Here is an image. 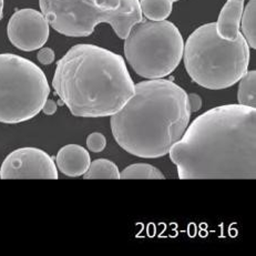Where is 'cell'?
<instances>
[{"mask_svg": "<svg viewBox=\"0 0 256 256\" xmlns=\"http://www.w3.org/2000/svg\"><path fill=\"white\" fill-rule=\"evenodd\" d=\"M52 86L71 114L111 116L134 94V84L120 54L80 44L68 50L54 71Z\"/></svg>", "mask_w": 256, "mask_h": 256, "instance_id": "3", "label": "cell"}, {"mask_svg": "<svg viewBox=\"0 0 256 256\" xmlns=\"http://www.w3.org/2000/svg\"><path fill=\"white\" fill-rule=\"evenodd\" d=\"M188 94L166 79H149L134 86V94L111 116V131L126 152L143 158L168 154L181 139L191 118Z\"/></svg>", "mask_w": 256, "mask_h": 256, "instance_id": "2", "label": "cell"}, {"mask_svg": "<svg viewBox=\"0 0 256 256\" xmlns=\"http://www.w3.org/2000/svg\"><path fill=\"white\" fill-rule=\"evenodd\" d=\"M244 9V2L240 0H228L220 12L218 22H215L216 32L222 39H236L240 34V26Z\"/></svg>", "mask_w": 256, "mask_h": 256, "instance_id": "11", "label": "cell"}, {"mask_svg": "<svg viewBox=\"0 0 256 256\" xmlns=\"http://www.w3.org/2000/svg\"><path fill=\"white\" fill-rule=\"evenodd\" d=\"M240 34L250 48H256V0H250L244 6L240 26Z\"/></svg>", "mask_w": 256, "mask_h": 256, "instance_id": "14", "label": "cell"}, {"mask_svg": "<svg viewBox=\"0 0 256 256\" xmlns=\"http://www.w3.org/2000/svg\"><path fill=\"white\" fill-rule=\"evenodd\" d=\"M121 180H164L161 170L148 163H134L120 172Z\"/></svg>", "mask_w": 256, "mask_h": 256, "instance_id": "13", "label": "cell"}, {"mask_svg": "<svg viewBox=\"0 0 256 256\" xmlns=\"http://www.w3.org/2000/svg\"><path fill=\"white\" fill-rule=\"evenodd\" d=\"M139 4L142 14L152 22L166 20L173 9L172 0H139Z\"/></svg>", "mask_w": 256, "mask_h": 256, "instance_id": "15", "label": "cell"}, {"mask_svg": "<svg viewBox=\"0 0 256 256\" xmlns=\"http://www.w3.org/2000/svg\"><path fill=\"white\" fill-rule=\"evenodd\" d=\"M240 2H244V0H240Z\"/></svg>", "mask_w": 256, "mask_h": 256, "instance_id": "23", "label": "cell"}, {"mask_svg": "<svg viewBox=\"0 0 256 256\" xmlns=\"http://www.w3.org/2000/svg\"><path fill=\"white\" fill-rule=\"evenodd\" d=\"M188 104L190 108L191 114L193 112H198L201 110L202 108V98L196 94H188Z\"/></svg>", "mask_w": 256, "mask_h": 256, "instance_id": "19", "label": "cell"}, {"mask_svg": "<svg viewBox=\"0 0 256 256\" xmlns=\"http://www.w3.org/2000/svg\"><path fill=\"white\" fill-rule=\"evenodd\" d=\"M184 40L174 24L141 20L132 26L124 39L128 64L146 79H162L171 74L183 57Z\"/></svg>", "mask_w": 256, "mask_h": 256, "instance_id": "6", "label": "cell"}, {"mask_svg": "<svg viewBox=\"0 0 256 256\" xmlns=\"http://www.w3.org/2000/svg\"><path fill=\"white\" fill-rule=\"evenodd\" d=\"M58 168L54 158L38 148H20L4 158L0 168V178H46L57 180Z\"/></svg>", "mask_w": 256, "mask_h": 256, "instance_id": "8", "label": "cell"}, {"mask_svg": "<svg viewBox=\"0 0 256 256\" xmlns=\"http://www.w3.org/2000/svg\"><path fill=\"white\" fill-rule=\"evenodd\" d=\"M44 114L47 116H52L56 114V111H57V104L54 100H48L44 102V104L42 106V110Z\"/></svg>", "mask_w": 256, "mask_h": 256, "instance_id": "20", "label": "cell"}, {"mask_svg": "<svg viewBox=\"0 0 256 256\" xmlns=\"http://www.w3.org/2000/svg\"><path fill=\"white\" fill-rule=\"evenodd\" d=\"M168 154L180 180H254L256 109L213 108L188 126Z\"/></svg>", "mask_w": 256, "mask_h": 256, "instance_id": "1", "label": "cell"}, {"mask_svg": "<svg viewBox=\"0 0 256 256\" xmlns=\"http://www.w3.org/2000/svg\"><path fill=\"white\" fill-rule=\"evenodd\" d=\"M82 176L84 180H118L120 178V171L114 162L108 158H98L90 163L89 168Z\"/></svg>", "mask_w": 256, "mask_h": 256, "instance_id": "12", "label": "cell"}, {"mask_svg": "<svg viewBox=\"0 0 256 256\" xmlns=\"http://www.w3.org/2000/svg\"><path fill=\"white\" fill-rule=\"evenodd\" d=\"M106 146V136L100 132H92L86 138V148L94 153L102 152Z\"/></svg>", "mask_w": 256, "mask_h": 256, "instance_id": "17", "label": "cell"}, {"mask_svg": "<svg viewBox=\"0 0 256 256\" xmlns=\"http://www.w3.org/2000/svg\"><path fill=\"white\" fill-rule=\"evenodd\" d=\"M91 163L86 149L79 144H66L61 148L56 156V166L61 173L70 178L82 176Z\"/></svg>", "mask_w": 256, "mask_h": 256, "instance_id": "10", "label": "cell"}, {"mask_svg": "<svg viewBox=\"0 0 256 256\" xmlns=\"http://www.w3.org/2000/svg\"><path fill=\"white\" fill-rule=\"evenodd\" d=\"M2 12H4V0H0V18L2 17Z\"/></svg>", "mask_w": 256, "mask_h": 256, "instance_id": "21", "label": "cell"}, {"mask_svg": "<svg viewBox=\"0 0 256 256\" xmlns=\"http://www.w3.org/2000/svg\"><path fill=\"white\" fill-rule=\"evenodd\" d=\"M37 58L42 64H44V66L51 64L56 58L54 51L51 48H40L39 52L37 54Z\"/></svg>", "mask_w": 256, "mask_h": 256, "instance_id": "18", "label": "cell"}, {"mask_svg": "<svg viewBox=\"0 0 256 256\" xmlns=\"http://www.w3.org/2000/svg\"><path fill=\"white\" fill-rule=\"evenodd\" d=\"M7 34L14 47L29 52L42 48L48 42L50 24L38 10L20 9L9 19Z\"/></svg>", "mask_w": 256, "mask_h": 256, "instance_id": "9", "label": "cell"}, {"mask_svg": "<svg viewBox=\"0 0 256 256\" xmlns=\"http://www.w3.org/2000/svg\"><path fill=\"white\" fill-rule=\"evenodd\" d=\"M39 4L51 27L66 37H88L104 22L124 40L143 19L139 0H39Z\"/></svg>", "mask_w": 256, "mask_h": 256, "instance_id": "5", "label": "cell"}, {"mask_svg": "<svg viewBox=\"0 0 256 256\" xmlns=\"http://www.w3.org/2000/svg\"><path fill=\"white\" fill-rule=\"evenodd\" d=\"M238 104L250 108L256 106V72L255 70L246 71L238 80Z\"/></svg>", "mask_w": 256, "mask_h": 256, "instance_id": "16", "label": "cell"}, {"mask_svg": "<svg viewBox=\"0 0 256 256\" xmlns=\"http://www.w3.org/2000/svg\"><path fill=\"white\" fill-rule=\"evenodd\" d=\"M250 57V47L242 34L232 42L222 39L215 22H210L190 34L182 58L194 82L206 89L222 90L238 82L248 71Z\"/></svg>", "mask_w": 256, "mask_h": 256, "instance_id": "4", "label": "cell"}, {"mask_svg": "<svg viewBox=\"0 0 256 256\" xmlns=\"http://www.w3.org/2000/svg\"><path fill=\"white\" fill-rule=\"evenodd\" d=\"M50 94L47 76L32 61L0 54V122L16 124L42 112Z\"/></svg>", "mask_w": 256, "mask_h": 256, "instance_id": "7", "label": "cell"}, {"mask_svg": "<svg viewBox=\"0 0 256 256\" xmlns=\"http://www.w3.org/2000/svg\"><path fill=\"white\" fill-rule=\"evenodd\" d=\"M178 2V0H172V2Z\"/></svg>", "mask_w": 256, "mask_h": 256, "instance_id": "22", "label": "cell"}]
</instances>
